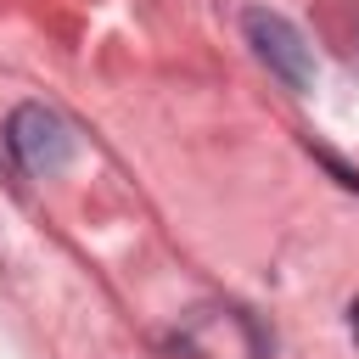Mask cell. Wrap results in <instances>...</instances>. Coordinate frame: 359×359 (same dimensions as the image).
Returning <instances> with one entry per match:
<instances>
[{"instance_id":"cell-3","label":"cell","mask_w":359,"mask_h":359,"mask_svg":"<svg viewBox=\"0 0 359 359\" xmlns=\"http://www.w3.org/2000/svg\"><path fill=\"white\" fill-rule=\"evenodd\" d=\"M314 157H320V163H325V168H331V174H337V180H342L348 191H359V168H348V163H337L331 151H314Z\"/></svg>"},{"instance_id":"cell-1","label":"cell","mask_w":359,"mask_h":359,"mask_svg":"<svg viewBox=\"0 0 359 359\" xmlns=\"http://www.w3.org/2000/svg\"><path fill=\"white\" fill-rule=\"evenodd\" d=\"M6 146H11V157H17L28 174H39V180H50V174H62V168L73 163V129H67L50 107H39V101H22V107L6 118Z\"/></svg>"},{"instance_id":"cell-2","label":"cell","mask_w":359,"mask_h":359,"mask_svg":"<svg viewBox=\"0 0 359 359\" xmlns=\"http://www.w3.org/2000/svg\"><path fill=\"white\" fill-rule=\"evenodd\" d=\"M241 28H247V45L258 50V62H264L286 90H314V56H309L303 34H297L280 11L247 6V11H241Z\"/></svg>"}]
</instances>
